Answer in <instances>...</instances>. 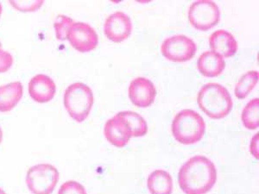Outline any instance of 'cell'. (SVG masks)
<instances>
[{"label":"cell","instance_id":"13","mask_svg":"<svg viewBox=\"0 0 259 194\" xmlns=\"http://www.w3.org/2000/svg\"><path fill=\"white\" fill-rule=\"evenodd\" d=\"M211 51L218 54L223 58L235 56L238 51V41L232 33L225 30H216L209 36Z\"/></svg>","mask_w":259,"mask_h":194},{"label":"cell","instance_id":"9","mask_svg":"<svg viewBox=\"0 0 259 194\" xmlns=\"http://www.w3.org/2000/svg\"><path fill=\"white\" fill-rule=\"evenodd\" d=\"M133 31V23L129 16L123 12H116L106 18L104 33L110 41L119 43L126 40Z\"/></svg>","mask_w":259,"mask_h":194},{"label":"cell","instance_id":"15","mask_svg":"<svg viewBox=\"0 0 259 194\" xmlns=\"http://www.w3.org/2000/svg\"><path fill=\"white\" fill-rule=\"evenodd\" d=\"M24 94L20 81L0 85V112H9L15 108Z\"/></svg>","mask_w":259,"mask_h":194},{"label":"cell","instance_id":"4","mask_svg":"<svg viewBox=\"0 0 259 194\" xmlns=\"http://www.w3.org/2000/svg\"><path fill=\"white\" fill-rule=\"evenodd\" d=\"M94 93L89 85L75 82L65 90L63 104L71 118L77 123H82L89 118L94 106Z\"/></svg>","mask_w":259,"mask_h":194},{"label":"cell","instance_id":"22","mask_svg":"<svg viewBox=\"0 0 259 194\" xmlns=\"http://www.w3.org/2000/svg\"><path fill=\"white\" fill-rule=\"evenodd\" d=\"M57 194H87V191L80 183L68 180L61 185Z\"/></svg>","mask_w":259,"mask_h":194},{"label":"cell","instance_id":"26","mask_svg":"<svg viewBox=\"0 0 259 194\" xmlns=\"http://www.w3.org/2000/svg\"><path fill=\"white\" fill-rule=\"evenodd\" d=\"M2 12H3V7H2V4L0 3V18L2 15Z\"/></svg>","mask_w":259,"mask_h":194},{"label":"cell","instance_id":"5","mask_svg":"<svg viewBox=\"0 0 259 194\" xmlns=\"http://www.w3.org/2000/svg\"><path fill=\"white\" fill-rule=\"evenodd\" d=\"M60 174L56 167L48 163L35 165L28 170L26 185L33 194H51L59 181Z\"/></svg>","mask_w":259,"mask_h":194},{"label":"cell","instance_id":"1","mask_svg":"<svg viewBox=\"0 0 259 194\" xmlns=\"http://www.w3.org/2000/svg\"><path fill=\"white\" fill-rule=\"evenodd\" d=\"M217 181L214 163L204 156H195L181 167L178 174L180 188L185 194H206Z\"/></svg>","mask_w":259,"mask_h":194},{"label":"cell","instance_id":"23","mask_svg":"<svg viewBox=\"0 0 259 194\" xmlns=\"http://www.w3.org/2000/svg\"><path fill=\"white\" fill-rule=\"evenodd\" d=\"M13 65V56L6 50L0 48V73H6Z\"/></svg>","mask_w":259,"mask_h":194},{"label":"cell","instance_id":"20","mask_svg":"<svg viewBox=\"0 0 259 194\" xmlns=\"http://www.w3.org/2000/svg\"><path fill=\"white\" fill-rule=\"evenodd\" d=\"M74 24V20L68 16L63 14L57 16L54 22V29L56 32V38L61 41L68 40V33Z\"/></svg>","mask_w":259,"mask_h":194},{"label":"cell","instance_id":"8","mask_svg":"<svg viewBox=\"0 0 259 194\" xmlns=\"http://www.w3.org/2000/svg\"><path fill=\"white\" fill-rule=\"evenodd\" d=\"M68 40L74 50L81 53L95 50L99 44V35L93 27L83 22H76L71 27Z\"/></svg>","mask_w":259,"mask_h":194},{"label":"cell","instance_id":"12","mask_svg":"<svg viewBox=\"0 0 259 194\" xmlns=\"http://www.w3.org/2000/svg\"><path fill=\"white\" fill-rule=\"evenodd\" d=\"M104 135L111 144L117 148L126 146L132 138L129 128L118 114L106 122L104 127Z\"/></svg>","mask_w":259,"mask_h":194},{"label":"cell","instance_id":"14","mask_svg":"<svg viewBox=\"0 0 259 194\" xmlns=\"http://www.w3.org/2000/svg\"><path fill=\"white\" fill-rule=\"evenodd\" d=\"M197 67L198 70L203 76L216 78L223 73L226 62L222 56L210 50L204 52L198 58Z\"/></svg>","mask_w":259,"mask_h":194},{"label":"cell","instance_id":"16","mask_svg":"<svg viewBox=\"0 0 259 194\" xmlns=\"http://www.w3.org/2000/svg\"><path fill=\"white\" fill-rule=\"evenodd\" d=\"M147 186L151 194H172L173 179L165 170H155L149 175Z\"/></svg>","mask_w":259,"mask_h":194},{"label":"cell","instance_id":"10","mask_svg":"<svg viewBox=\"0 0 259 194\" xmlns=\"http://www.w3.org/2000/svg\"><path fill=\"white\" fill-rule=\"evenodd\" d=\"M128 91L130 100L139 108L150 107L156 100V87L151 80L145 77L134 79L130 84Z\"/></svg>","mask_w":259,"mask_h":194},{"label":"cell","instance_id":"24","mask_svg":"<svg viewBox=\"0 0 259 194\" xmlns=\"http://www.w3.org/2000/svg\"><path fill=\"white\" fill-rule=\"evenodd\" d=\"M250 151L251 155L258 160V133H256V135L252 137V140L250 141Z\"/></svg>","mask_w":259,"mask_h":194},{"label":"cell","instance_id":"6","mask_svg":"<svg viewBox=\"0 0 259 194\" xmlns=\"http://www.w3.org/2000/svg\"><path fill=\"white\" fill-rule=\"evenodd\" d=\"M188 18L195 30L206 31L219 24L221 21V11L213 1L200 0L190 6Z\"/></svg>","mask_w":259,"mask_h":194},{"label":"cell","instance_id":"11","mask_svg":"<svg viewBox=\"0 0 259 194\" xmlns=\"http://www.w3.org/2000/svg\"><path fill=\"white\" fill-rule=\"evenodd\" d=\"M28 91L30 98L35 102L48 103L53 100L56 95V83L49 75L36 74L29 81Z\"/></svg>","mask_w":259,"mask_h":194},{"label":"cell","instance_id":"18","mask_svg":"<svg viewBox=\"0 0 259 194\" xmlns=\"http://www.w3.org/2000/svg\"><path fill=\"white\" fill-rule=\"evenodd\" d=\"M259 74L257 71H249L246 74L242 75L237 83L234 89L235 96L239 100H244L250 94L258 82Z\"/></svg>","mask_w":259,"mask_h":194},{"label":"cell","instance_id":"3","mask_svg":"<svg viewBox=\"0 0 259 194\" xmlns=\"http://www.w3.org/2000/svg\"><path fill=\"white\" fill-rule=\"evenodd\" d=\"M171 131L180 143L195 144L203 138L206 132V123L198 112L190 109L183 110L173 119Z\"/></svg>","mask_w":259,"mask_h":194},{"label":"cell","instance_id":"17","mask_svg":"<svg viewBox=\"0 0 259 194\" xmlns=\"http://www.w3.org/2000/svg\"><path fill=\"white\" fill-rule=\"evenodd\" d=\"M118 114L127 124L132 137H142L147 134V123L141 115L130 111L118 112Z\"/></svg>","mask_w":259,"mask_h":194},{"label":"cell","instance_id":"25","mask_svg":"<svg viewBox=\"0 0 259 194\" xmlns=\"http://www.w3.org/2000/svg\"><path fill=\"white\" fill-rule=\"evenodd\" d=\"M2 141H3V130H2V128L0 127V144H1Z\"/></svg>","mask_w":259,"mask_h":194},{"label":"cell","instance_id":"2","mask_svg":"<svg viewBox=\"0 0 259 194\" xmlns=\"http://www.w3.org/2000/svg\"><path fill=\"white\" fill-rule=\"evenodd\" d=\"M200 109L212 119H222L233 109L232 96L225 86L218 83H207L200 88L197 97Z\"/></svg>","mask_w":259,"mask_h":194},{"label":"cell","instance_id":"28","mask_svg":"<svg viewBox=\"0 0 259 194\" xmlns=\"http://www.w3.org/2000/svg\"><path fill=\"white\" fill-rule=\"evenodd\" d=\"M0 48H2V43H1V41H0Z\"/></svg>","mask_w":259,"mask_h":194},{"label":"cell","instance_id":"21","mask_svg":"<svg viewBox=\"0 0 259 194\" xmlns=\"http://www.w3.org/2000/svg\"><path fill=\"white\" fill-rule=\"evenodd\" d=\"M11 6L20 12H35L40 9L45 1L44 0H31V1H18V0H10Z\"/></svg>","mask_w":259,"mask_h":194},{"label":"cell","instance_id":"7","mask_svg":"<svg viewBox=\"0 0 259 194\" xmlns=\"http://www.w3.org/2000/svg\"><path fill=\"white\" fill-rule=\"evenodd\" d=\"M197 52L194 40L185 35H176L165 39L161 46V53L166 59L177 63L189 62Z\"/></svg>","mask_w":259,"mask_h":194},{"label":"cell","instance_id":"27","mask_svg":"<svg viewBox=\"0 0 259 194\" xmlns=\"http://www.w3.org/2000/svg\"><path fill=\"white\" fill-rule=\"evenodd\" d=\"M0 194H6V192L4 191L3 189L0 188Z\"/></svg>","mask_w":259,"mask_h":194},{"label":"cell","instance_id":"19","mask_svg":"<svg viewBox=\"0 0 259 194\" xmlns=\"http://www.w3.org/2000/svg\"><path fill=\"white\" fill-rule=\"evenodd\" d=\"M242 124L246 129L254 130L259 127V99L256 98L244 106L241 114Z\"/></svg>","mask_w":259,"mask_h":194}]
</instances>
